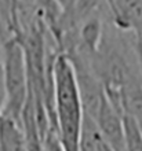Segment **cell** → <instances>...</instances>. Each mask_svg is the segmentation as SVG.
Returning <instances> with one entry per match:
<instances>
[{
    "instance_id": "1",
    "label": "cell",
    "mask_w": 142,
    "mask_h": 151,
    "mask_svg": "<svg viewBox=\"0 0 142 151\" xmlns=\"http://www.w3.org/2000/svg\"><path fill=\"white\" fill-rule=\"evenodd\" d=\"M52 110L61 142L68 151H80L84 106L73 65L63 52L52 63Z\"/></svg>"
},
{
    "instance_id": "2",
    "label": "cell",
    "mask_w": 142,
    "mask_h": 151,
    "mask_svg": "<svg viewBox=\"0 0 142 151\" xmlns=\"http://www.w3.org/2000/svg\"><path fill=\"white\" fill-rule=\"evenodd\" d=\"M0 47L6 83V103L1 117L21 122V115L29 96V77L25 50L20 37L14 35L0 40Z\"/></svg>"
},
{
    "instance_id": "3",
    "label": "cell",
    "mask_w": 142,
    "mask_h": 151,
    "mask_svg": "<svg viewBox=\"0 0 142 151\" xmlns=\"http://www.w3.org/2000/svg\"><path fill=\"white\" fill-rule=\"evenodd\" d=\"M99 133L114 151H124L126 148V128L124 114L119 111L105 95V99L99 106L94 117Z\"/></svg>"
},
{
    "instance_id": "4",
    "label": "cell",
    "mask_w": 142,
    "mask_h": 151,
    "mask_svg": "<svg viewBox=\"0 0 142 151\" xmlns=\"http://www.w3.org/2000/svg\"><path fill=\"white\" fill-rule=\"evenodd\" d=\"M0 151H28L21 122L0 117Z\"/></svg>"
},
{
    "instance_id": "5",
    "label": "cell",
    "mask_w": 142,
    "mask_h": 151,
    "mask_svg": "<svg viewBox=\"0 0 142 151\" xmlns=\"http://www.w3.org/2000/svg\"><path fill=\"white\" fill-rule=\"evenodd\" d=\"M123 113L134 119L142 129V77L134 76L123 93Z\"/></svg>"
},
{
    "instance_id": "6",
    "label": "cell",
    "mask_w": 142,
    "mask_h": 151,
    "mask_svg": "<svg viewBox=\"0 0 142 151\" xmlns=\"http://www.w3.org/2000/svg\"><path fill=\"white\" fill-rule=\"evenodd\" d=\"M126 148L124 151H142V129L134 119L124 115Z\"/></svg>"
},
{
    "instance_id": "7",
    "label": "cell",
    "mask_w": 142,
    "mask_h": 151,
    "mask_svg": "<svg viewBox=\"0 0 142 151\" xmlns=\"http://www.w3.org/2000/svg\"><path fill=\"white\" fill-rule=\"evenodd\" d=\"M43 151H68L61 142L58 131L54 125L48 128V131L43 136Z\"/></svg>"
},
{
    "instance_id": "8",
    "label": "cell",
    "mask_w": 142,
    "mask_h": 151,
    "mask_svg": "<svg viewBox=\"0 0 142 151\" xmlns=\"http://www.w3.org/2000/svg\"><path fill=\"white\" fill-rule=\"evenodd\" d=\"M4 103H6V83H4L3 60H1V55H0V117H1V111L4 109Z\"/></svg>"
},
{
    "instance_id": "9",
    "label": "cell",
    "mask_w": 142,
    "mask_h": 151,
    "mask_svg": "<svg viewBox=\"0 0 142 151\" xmlns=\"http://www.w3.org/2000/svg\"><path fill=\"white\" fill-rule=\"evenodd\" d=\"M55 1L58 3V6L61 7L62 11H66L68 8H71L77 0H55Z\"/></svg>"
}]
</instances>
